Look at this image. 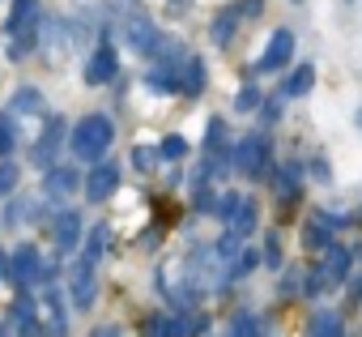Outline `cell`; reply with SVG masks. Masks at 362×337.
<instances>
[{
    "instance_id": "1",
    "label": "cell",
    "mask_w": 362,
    "mask_h": 337,
    "mask_svg": "<svg viewBox=\"0 0 362 337\" xmlns=\"http://www.w3.org/2000/svg\"><path fill=\"white\" fill-rule=\"evenodd\" d=\"M111 141H115V128H111L107 115H86V120L73 128V154H77L81 162H98Z\"/></svg>"
},
{
    "instance_id": "2",
    "label": "cell",
    "mask_w": 362,
    "mask_h": 337,
    "mask_svg": "<svg viewBox=\"0 0 362 337\" xmlns=\"http://www.w3.org/2000/svg\"><path fill=\"white\" fill-rule=\"evenodd\" d=\"M230 158H235V171H243V176L256 180V176L264 171V162L273 158V141H269L264 132H252V137H243V141L235 145Z\"/></svg>"
},
{
    "instance_id": "3",
    "label": "cell",
    "mask_w": 362,
    "mask_h": 337,
    "mask_svg": "<svg viewBox=\"0 0 362 337\" xmlns=\"http://www.w3.org/2000/svg\"><path fill=\"white\" fill-rule=\"evenodd\" d=\"M349 261H354V256H349L345 248H337V244H332V248H328V256H324V265L307 278V295H315V290H328V286L345 282V278H349Z\"/></svg>"
},
{
    "instance_id": "4",
    "label": "cell",
    "mask_w": 362,
    "mask_h": 337,
    "mask_svg": "<svg viewBox=\"0 0 362 337\" xmlns=\"http://www.w3.org/2000/svg\"><path fill=\"white\" fill-rule=\"evenodd\" d=\"M9 265H13V282H18L22 290L47 278V265H43V256H39V248H35V244H22V248L9 256Z\"/></svg>"
},
{
    "instance_id": "5",
    "label": "cell",
    "mask_w": 362,
    "mask_h": 337,
    "mask_svg": "<svg viewBox=\"0 0 362 337\" xmlns=\"http://www.w3.org/2000/svg\"><path fill=\"white\" fill-rule=\"evenodd\" d=\"M119 35H124V43H128L132 52H145V56L162 43V39H158V26H153L149 18H141V13L124 18V22H119Z\"/></svg>"
},
{
    "instance_id": "6",
    "label": "cell",
    "mask_w": 362,
    "mask_h": 337,
    "mask_svg": "<svg viewBox=\"0 0 362 337\" xmlns=\"http://www.w3.org/2000/svg\"><path fill=\"white\" fill-rule=\"evenodd\" d=\"M60 145H64V120L56 115V120L43 128V137L30 145V162H35V166H43V171H52V162H56Z\"/></svg>"
},
{
    "instance_id": "7",
    "label": "cell",
    "mask_w": 362,
    "mask_h": 337,
    "mask_svg": "<svg viewBox=\"0 0 362 337\" xmlns=\"http://www.w3.org/2000/svg\"><path fill=\"white\" fill-rule=\"evenodd\" d=\"M290 56H294V35L290 30H277L269 39V47H264V56L256 60V73H277V69L290 64Z\"/></svg>"
},
{
    "instance_id": "8",
    "label": "cell",
    "mask_w": 362,
    "mask_h": 337,
    "mask_svg": "<svg viewBox=\"0 0 362 337\" xmlns=\"http://www.w3.org/2000/svg\"><path fill=\"white\" fill-rule=\"evenodd\" d=\"M69 299H73V307H90L94 303V265L90 261L73 265V273H69Z\"/></svg>"
},
{
    "instance_id": "9",
    "label": "cell",
    "mask_w": 362,
    "mask_h": 337,
    "mask_svg": "<svg viewBox=\"0 0 362 337\" xmlns=\"http://www.w3.org/2000/svg\"><path fill=\"white\" fill-rule=\"evenodd\" d=\"M115 188H119V166H115V162H98L94 171H90V180H86L90 201H107Z\"/></svg>"
},
{
    "instance_id": "10",
    "label": "cell",
    "mask_w": 362,
    "mask_h": 337,
    "mask_svg": "<svg viewBox=\"0 0 362 337\" xmlns=\"http://www.w3.org/2000/svg\"><path fill=\"white\" fill-rule=\"evenodd\" d=\"M52 239H56V252H73L77 239H81V214H77V210L56 214V222H52Z\"/></svg>"
},
{
    "instance_id": "11",
    "label": "cell",
    "mask_w": 362,
    "mask_h": 337,
    "mask_svg": "<svg viewBox=\"0 0 362 337\" xmlns=\"http://www.w3.org/2000/svg\"><path fill=\"white\" fill-rule=\"evenodd\" d=\"M115 69H119V64H115V47H107V43H103V47L86 60V81H90V86H103V81H111V77H115Z\"/></svg>"
},
{
    "instance_id": "12",
    "label": "cell",
    "mask_w": 362,
    "mask_h": 337,
    "mask_svg": "<svg viewBox=\"0 0 362 337\" xmlns=\"http://www.w3.org/2000/svg\"><path fill=\"white\" fill-rule=\"evenodd\" d=\"M226 222H230V235L247 239V235L256 231V201H252V197H239V205H235V214H230Z\"/></svg>"
},
{
    "instance_id": "13",
    "label": "cell",
    "mask_w": 362,
    "mask_h": 337,
    "mask_svg": "<svg viewBox=\"0 0 362 337\" xmlns=\"http://www.w3.org/2000/svg\"><path fill=\"white\" fill-rule=\"evenodd\" d=\"M39 22V0H13V13H9V30L13 35H30Z\"/></svg>"
},
{
    "instance_id": "14",
    "label": "cell",
    "mask_w": 362,
    "mask_h": 337,
    "mask_svg": "<svg viewBox=\"0 0 362 337\" xmlns=\"http://www.w3.org/2000/svg\"><path fill=\"white\" fill-rule=\"evenodd\" d=\"M43 193L47 197H73L77 193V176L69 171V166H52V171L43 176Z\"/></svg>"
},
{
    "instance_id": "15",
    "label": "cell",
    "mask_w": 362,
    "mask_h": 337,
    "mask_svg": "<svg viewBox=\"0 0 362 337\" xmlns=\"http://www.w3.org/2000/svg\"><path fill=\"white\" fill-rule=\"evenodd\" d=\"M64 333H69L64 307H60L56 295H47V303H43V337H64Z\"/></svg>"
},
{
    "instance_id": "16",
    "label": "cell",
    "mask_w": 362,
    "mask_h": 337,
    "mask_svg": "<svg viewBox=\"0 0 362 337\" xmlns=\"http://www.w3.org/2000/svg\"><path fill=\"white\" fill-rule=\"evenodd\" d=\"M311 86H315V69H311V64H298V69H294V73L286 77L281 94H286V98H303V94H307Z\"/></svg>"
},
{
    "instance_id": "17",
    "label": "cell",
    "mask_w": 362,
    "mask_h": 337,
    "mask_svg": "<svg viewBox=\"0 0 362 337\" xmlns=\"http://www.w3.org/2000/svg\"><path fill=\"white\" fill-rule=\"evenodd\" d=\"M303 244L307 248H332V231H328V218H311L303 227Z\"/></svg>"
},
{
    "instance_id": "18",
    "label": "cell",
    "mask_w": 362,
    "mask_h": 337,
    "mask_svg": "<svg viewBox=\"0 0 362 337\" xmlns=\"http://www.w3.org/2000/svg\"><path fill=\"white\" fill-rule=\"evenodd\" d=\"M13 111H18V115H35V111H43V94H39L35 86H22V90L13 94Z\"/></svg>"
},
{
    "instance_id": "19",
    "label": "cell",
    "mask_w": 362,
    "mask_h": 337,
    "mask_svg": "<svg viewBox=\"0 0 362 337\" xmlns=\"http://www.w3.org/2000/svg\"><path fill=\"white\" fill-rule=\"evenodd\" d=\"M311 337H341V316L337 312H315L311 316Z\"/></svg>"
},
{
    "instance_id": "20",
    "label": "cell",
    "mask_w": 362,
    "mask_h": 337,
    "mask_svg": "<svg viewBox=\"0 0 362 337\" xmlns=\"http://www.w3.org/2000/svg\"><path fill=\"white\" fill-rule=\"evenodd\" d=\"M273 188H277L281 201H294V197H298V166H281L277 180H273Z\"/></svg>"
},
{
    "instance_id": "21",
    "label": "cell",
    "mask_w": 362,
    "mask_h": 337,
    "mask_svg": "<svg viewBox=\"0 0 362 337\" xmlns=\"http://www.w3.org/2000/svg\"><path fill=\"white\" fill-rule=\"evenodd\" d=\"M184 90L188 94H201L205 90V64L197 56H188V64H184Z\"/></svg>"
},
{
    "instance_id": "22",
    "label": "cell",
    "mask_w": 362,
    "mask_h": 337,
    "mask_svg": "<svg viewBox=\"0 0 362 337\" xmlns=\"http://www.w3.org/2000/svg\"><path fill=\"white\" fill-rule=\"evenodd\" d=\"M235 22H239L235 9H230V13H218V22H214V43H218V47H226V43L235 39Z\"/></svg>"
},
{
    "instance_id": "23",
    "label": "cell",
    "mask_w": 362,
    "mask_h": 337,
    "mask_svg": "<svg viewBox=\"0 0 362 337\" xmlns=\"http://www.w3.org/2000/svg\"><path fill=\"white\" fill-rule=\"evenodd\" d=\"M35 218H39V201L18 197V201L9 205V222H35Z\"/></svg>"
},
{
    "instance_id": "24",
    "label": "cell",
    "mask_w": 362,
    "mask_h": 337,
    "mask_svg": "<svg viewBox=\"0 0 362 337\" xmlns=\"http://www.w3.org/2000/svg\"><path fill=\"white\" fill-rule=\"evenodd\" d=\"M158 158H162V149H153V145H136L132 149V166H136V171H153Z\"/></svg>"
},
{
    "instance_id": "25",
    "label": "cell",
    "mask_w": 362,
    "mask_h": 337,
    "mask_svg": "<svg viewBox=\"0 0 362 337\" xmlns=\"http://www.w3.org/2000/svg\"><path fill=\"white\" fill-rule=\"evenodd\" d=\"M103 244H107V227H94V235H90V244H86V256H81V261L98 265V256H103Z\"/></svg>"
},
{
    "instance_id": "26",
    "label": "cell",
    "mask_w": 362,
    "mask_h": 337,
    "mask_svg": "<svg viewBox=\"0 0 362 337\" xmlns=\"http://www.w3.org/2000/svg\"><path fill=\"white\" fill-rule=\"evenodd\" d=\"M256 107H260V90L256 86H243L235 94V111H256Z\"/></svg>"
},
{
    "instance_id": "27",
    "label": "cell",
    "mask_w": 362,
    "mask_h": 337,
    "mask_svg": "<svg viewBox=\"0 0 362 337\" xmlns=\"http://www.w3.org/2000/svg\"><path fill=\"white\" fill-rule=\"evenodd\" d=\"M230 337H256V316L252 312H239L235 324H230Z\"/></svg>"
},
{
    "instance_id": "28",
    "label": "cell",
    "mask_w": 362,
    "mask_h": 337,
    "mask_svg": "<svg viewBox=\"0 0 362 337\" xmlns=\"http://www.w3.org/2000/svg\"><path fill=\"white\" fill-rule=\"evenodd\" d=\"M252 269H256V252H243V256H239V261L226 269V278H247Z\"/></svg>"
},
{
    "instance_id": "29",
    "label": "cell",
    "mask_w": 362,
    "mask_h": 337,
    "mask_svg": "<svg viewBox=\"0 0 362 337\" xmlns=\"http://www.w3.org/2000/svg\"><path fill=\"white\" fill-rule=\"evenodd\" d=\"M188 154V141L184 137H166L162 141V158H184Z\"/></svg>"
},
{
    "instance_id": "30",
    "label": "cell",
    "mask_w": 362,
    "mask_h": 337,
    "mask_svg": "<svg viewBox=\"0 0 362 337\" xmlns=\"http://www.w3.org/2000/svg\"><path fill=\"white\" fill-rule=\"evenodd\" d=\"M18 184V166L13 162H5V166H0V193H9Z\"/></svg>"
},
{
    "instance_id": "31",
    "label": "cell",
    "mask_w": 362,
    "mask_h": 337,
    "mask_svg": "<svg viewBox=\"0 0 362 337\" xmlns=\"http://www.w3.org/2000/svg\"><path fill=\"white\" fill-rule=\"evenodd\" d=\"M264 261H269V269H281V244L277 239L264 244Z\"/></svg>"
},
{
    "instance_id": "32",
    "label": "cell",
    "mask_w": 362,
    "mask_h": 337,
    "mask_svg": "<svg viewBox=\"0 0 362 337\" xmlns=\"http://www.w3.org/2000/svg\"><path fill=\"white\" fill-rule=\"evenodd\" d=\"M13 149V128H9V120L0 115V154H9Z\"/></svg>"
},
{
    "instance_id": "33",
    "label": "cell",
    "mask_w": 362,
    "mask_h": 337,
    "mask_svg": "<svg viewBox=\"0 0 362 337\" xmlns=\"http://www.w3.org/2000/svg\"><path fill=\"white\" fill-rule=\"evenodd\" d=\"M0 278H13V269H9V256H0Z\"/></svg>"
}]
</instances>
